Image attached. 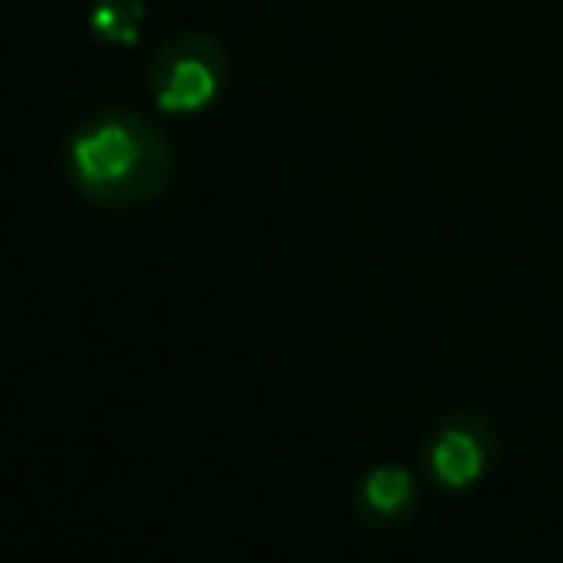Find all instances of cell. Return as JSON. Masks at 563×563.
I'll return each mask as SVG.
<instances>
[{"label":"cell","instance_id":"obj_1","mask_svg":"<svg viewBox=\"0 0 563 563\" xmlns=\"http://www.w3.org/2000/svg\"><path fill=\"white\" fill-rule=\"evenodd\" d=\"M69 177L77 192L108 211H131L169 188L173 150L150 119L112 112L85 123L69 142Z\"/></svg>","mask_w":563,"mask_h":563},{"label":"cell","instance_id":"obj_2","mask_svg":"<svg viewBox=\"0 0 563 563\" xmlns=\"http://www.w3.org/2000/svg\"><path fill=\"white\" fill-rule=\"evenodd\" d=\"M227 77L223 46L200 31L173 35L162 51L154 54L146 81L154 92V104L169 115H192L216 104Z\"/></svg>","mask_w":563,"mask_h":563},{"label":"cell","instance_id":"obj_3","mask_svg":"<svg viewBox=\"0 0 563 563\" xmlns=\"http://www.w3.org/2000/svg\"><path fill=\"white\" fill-rule=\"evenodd\" d=\"M433 472L452 490L472 487L483 475V445L475 441V433L460 430V426L441 433L438 445H433Z\"/></svg>","mask_w":563,"mask_h":563},{"label":"cell","instance_id":"obj_4","mask_svg":"<svg viewBox=\"0 0 563 563\" xmlns=\"http://www.w3.org/2000/svg\"><path fill=\"white\" fill-rule=\"evenodd\" d=\"M142 20H146V0H97L89 12V31L104 43L134 46Z\"/></svg>","mask_w":563,"mask_h":563},{"label":"cell","instance_id":"obj_5","mask_svg":"<svg viewBox=\"0 0 563 563\" xmlns=\"http://www.w3.org/2000/svg\"><path fill=\"white\" fill-rule=\"evenodd\" d=\"M361 498L379 518H395V514L410 510V503H415V479H410L407 467L384 464V467H376V472H368Z\"/></svg>","mask_w":563,"mask_h":563}]
</instances>
